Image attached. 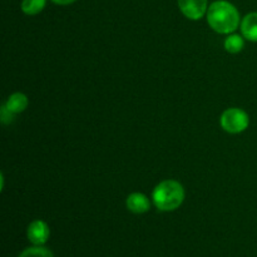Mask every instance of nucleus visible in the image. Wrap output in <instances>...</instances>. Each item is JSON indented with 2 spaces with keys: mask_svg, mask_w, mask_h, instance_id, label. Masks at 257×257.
<instances>
[{
  "mask_svg": "<svg viewBox=\"0 0 257 257\" xmlns=\"http://www.w3.org/2000/svg\"><path fill=\"white\" fill-rule=\"evenodd\" d=\"M125 206H127L131 212L136 213V215H141V213H146L147 211H150L151 201L143 193L135 192L128 196L127 201H125Z\"/></svg>",
  "mask_w": 257,
  "mask_h": 257,
  "instance_id": "nucleus-6",
  "label": "nucleus"
},
{
  "mask_svg": "<svg viewBox=\"0 0 257 257\" xmlns=\"http://www.w3.org/2000/svg\"><path fill=\"white\" fill-rule=\"evenodd\" d=\"M28 104H29V100H28V97L24 94V93H13L9 98L5 102V107L9 112H12L13 114H18V113L24 112L28 108Z\"/></svg>",
  "mask_w": 257,
  "mask_h": 257,
  "instance_id": "nucleus-8",
  "label": "nucleus"
},
{
  "mask_svg": "<svg viewBox=\"0 0 257 257\" xmlns=\"http://www.w3.org/2000/svg\"><path fill=\"white\" fill-rule=\"evenodd\" d=\"M18 257H54L52 251L43 246H33L23 251Z\"/></svg>",
  "mask_w": 257,
  "mask_h": 257,
  "instance_id": "nucleus-11",
  "label": "nucleus"
},
{
  "mask_svg": "<svg viewBox=\"0 0 257 257\" xmlns=\"http://www.w3.org/2000/svg\"><path fill=\"white\" fill-rule=\"evenodd\" d=\"M28 240L35 246H43L47 243L50 236V228L47 222L42 220H35L28 226L27 230Z\"/></svg>",
  "mask_w": 257,
  "mask_h": 257,
  "instance_id": "nucleus-4",
  "label": "nucleus"
},
{
  "mask_svg": "<svg viewBox=\"0 0 257 257\" xmlns=\"http://www.w3.org/2000/svg\"><path fill=\"white\" fill-rule=\"evenodd\" d=\"M52 2L58 5H69V4H73L75 0H52Z\"/></svg>",
  "mask_w": 257,
  "mask_h": 257,
  "instance_id": "nucleus-13",
  "label": "nucleus"
},
{
  "mask_svg": "<svg viewBox=\"0 0 257 257\" xmlns=\"http://www.w3.org/2000/svg\"><path fill=\"white\" fill-rule=\"evenodd\" d=\"M182 14L191 20H198L207 12V0H178Z\"/></svg>",
  "mask_w": 257,
  "mask_h": 257,
  "instance_id": "nucleus-5",
  "label": "nucleus"
},
{
  "mask_svg": "<svg viewBox=\"0 0 257 257\" xmlns=\"http://www.w3.org/2000/svg\"><path fill=\"white\" fill-rule=\"evenodd\" d=\"M241 33L245 39L257 42V13H248L241 22Z\"/></svg>",
  "mask_w": 257,
  "mask_h": 257,
  "instance_id": "nucleus-7",
  "label": "nucleus"
},
{
  "mask_svg": "<svg viewBox=\"0 0 257 257\" xmlns=\"http://www.w3.org/2000/svg\"><path fill=\"white\" fill-rule=\"evenodd\" d=\"M47 0H23L22 10L27 15H37L45 8Z\"/></svg>",
  "mask_w": 257,
  "mask_h": 257,
  "instance_id": "nucleus-9",
  "label": "nucleus"
},
{
  "mask_svg": "<svg viewBox=\"0 0 257 257\" xmlns=\"http://www.w3.org/2000/svg\"><path fill=\"white\" fill-rule=\"evenodd\" d=\"M221 127L231 135H238L247 130L250 124L248 114L241 108H228L222 113L220 118Z\"/></svg>",
  "mask_w": 257,
  "mask_h": 257,
  "instance_id": "nucleus-3",
  "label": "nucleus"
},
{
  "mask_svg": "<svg viewBox=\"0 0 257 257\" xmlns=\"http://www.w3.org/2000/svg\"><path fill=\"white\" fill-rule=\"evenodd\" d=\"M185 201V188L175 180L158 183L152 192V202L160 211L170 212L180 207Z\"/></svg>",
  "mask_w": 257,
  "mask_h": 257,
  "instance_id": "nucleus-2",
  "label": "nucleus"
},
{
  "mask_svg": "<svg viewBox=\"0 0 257 257\" xmlns=\"http://www.w3.org/2000/svg\"><path fill=\"white\" fill-rule=\"evenodd\" d=\"M207 23L215 32L230 34L240 27V14L228 2H215L207 9Z\"/></svg>",
  "mask_w": 257,
  "mask_h": 257,
  "instance_id": "nucleus-1",
  "label": "nucleus"
},
{
  "mask_svg": "<svg viewBox=\"0 0 257 257\" xmlns=\"http://www.w3.org/2000/svg\"><path fill=\"white\" fill-rule=\"evenodd\" d=\"M14 115L12 112H9V110L7 109V107L5 105H3L2 108V122L3 124H9V123H12L13 120H14Z\"/></svg>",
  "mask_w": 257,
  "mask_h": 257,
  "instance_id": "nucleus-12",
  "label": "nucleus"
},
{
  "mask_svg": "<svg viewBox=\"0 0 257 257\" xmlns=\"http://www.w3.org/2000/svg\"><path fill=\"white\" fill-rule=\"evenodd\" d=\"M243 37L237 34L228 35L225 40V49L231 54H237L243 49Z\"/></svg>",
  "mask_w": 257,
  "mask_h": 257,
  "instance_id": "nucleus-10",
  "label": "nucleus"
}]
</instances>
